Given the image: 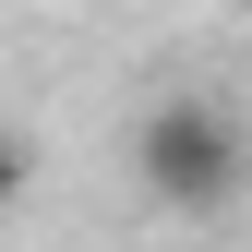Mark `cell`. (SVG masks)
Returning <instances> with one entry per match:
<instances>
[{
    "instance_id": "1",
    "label": "cell",
    "mask_w": 252,
    "mask_h": 252,
    "mask_svg": "<svg viewBox=\"0 0 252 252\" xmlns=\"http://www.w3.org/2000/svg\"><path fill=\"white\" fill-rule=\"evenodd\" d=\"M132 180L156 216H228L240 180H252V144H240V108L204 96V84H180V96H156L132 120Z\"/></svg>"
},
{
    "instance_id": "2",
    "label": "cell",
    "mask_w": 252,
    "mask_h": 252,
    "mask_svg": "<svg viewBox=\"0 0 252 252\" xmlns=\"http://www.w3.org/2000/svg\"><path fill=\"white\" fill-rule=\"evenodd\" d=\"M12 192H24V132L0 120V204H12Z\"/></svg>"
}]
</instances>
